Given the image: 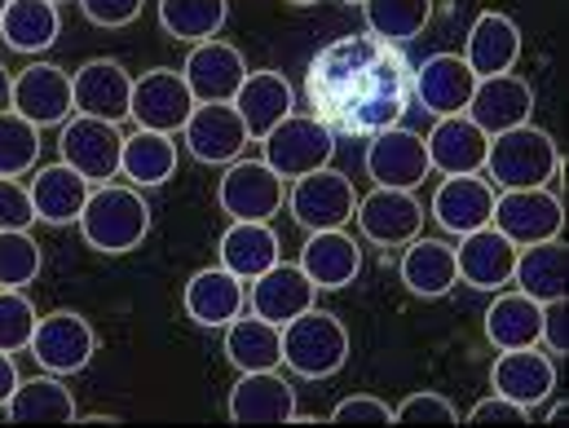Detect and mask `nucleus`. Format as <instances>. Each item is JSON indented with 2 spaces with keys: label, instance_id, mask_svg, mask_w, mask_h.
I'll return each mask as SVG.
<instances>
[{
  "label": "nucleus",
  "instance_id": "f257e3e1",
  "mask_svg": "<svg viewBox=\"0 0 569 428\" xmlns=\"http://www.w3.org/2000/svg\"><path fill=\"white\" fill-rule=\"evenodd\" d=\"M80 235L93 252L102 257H124L133 248H142L146 235H150V203L138 186H120V181H107V186H93L84 212H80Z\"/></svg>",
  "mask_w": 569,
  "mask_h": 428
},
{
  "label": "nucleus",
  "instance_id": "f03ea898",
  "mask_svg": "<svg viewBox=\"0 0 569 428\" xmlns=\"http://www.w3.org/2000/svg\"><path fill=\"white\" fill-rule=\"evenodd\" d=\"M561 172V150L552 142V133L535 129V125H517L508 133H495L486 150V168L481 177L495 190H530V186H548Z\"/></svg>",
  "mask_w": 569,
  "mask_h": 428
},
{
  "label": "nucleus",
  "instance_id": "7ed1b4c3",
  "mask_svg": "<svg viewBox=\"0 0 569 428\" xmlns=\"http://www.w3.org/2000/svg\"><path fill=\"white\" fill-rule=\"evenodd\" d=\"M349 362V331L331 309H305L283 322V367L300 380H331Z\"/></svg>",
  "mask_w": 569,
  "mask_h": 428
},
{
  "label": "nucleus",
  "instance_id": "20e7f679",
  "mask_svg": "<svg viewBox=\"0 0 569 428\" xmlns=\"http://www.w3.org/2000/svg\"><path fill=\"white\" fill-rule=\"evenodd\" d=\"M336 155V133L327 120L318 116H300L291 111L287 120H279L266 138H261V159L283 177V181H296L305 172H318L327 168Z\"/></svg>",
  "mask_w": 569,
  "mask_h": 428
},
{
  "label": "nucleus",
  "instance_id": "39448f33",
  "mask_svg": "<svg viewBox=\"0 0 569 428\" xmlns=\"http://www.w3.org/2000/svg\"><path fill=\"white\" fill-rule=\"evenodd\" d=\"M287 212H291V221H296L305 235H313V230H340V226H349L353 212H358V190H353V181H349L340 168L327 163V168L305 172V177L291 181V190H287Z\"/></svg>",
  "mask_w": 569,
  "mask_h": 428
},
{
  "label": "nucleus",
  "instance_id": "423d86ee",
  "mask_svg": "<svg viewBox=\"0 0 569 428\" xmlns=\"http://www.w3.org/2000/svg\"><path fill=\"white\" fill-rule=\"evenodd\" d=\"M27 349H31L36 367L49 371V376H80L98 354V331L84 313L53 309V313L36 318V331H31Z\"/></svg>",
  "mask_w": 569,
  "mask_h": 428
},
{
  "label": "nucleus",
  "instance_id": "0eeeda50",
  "mask_svg": "<svg viewBox=\"0 0 569 428\" xmlns=\"http://www.w3.org/2000/svg\"><path fill=\"white\" fill-rule=\"evenodd\" d=\"M287 181L266 159H234L217 181V203L230 221H274L283 212Z\"/></svg>",
  "mask_w": 569,
  "mask_h": 428
},
{
  "label": "nucleus",
  "instance_id": "6e6552de",
  "mask_svg": "<svg viewBox=\"0 0 569 428\" xmlns=\"http://www.w3.org/2000/svg\"><path fill=\"white\" fill-rule=\"evenodd\" d=\"M58 155L62 163H71L80 177H89L93 186H107L120 177V155H124V133L111 120L98 116H67L58 125Z\"/></svg>",
  "mask_w": 569,
  "mask_h": 428
},
{
  "label": "nucleus",
  "instance_id": "1a4fd4ad",
  "mask_svg": "<svg viewBox=\"0 0 569 428\" xmlns=\"http://www.w3.org/2000/svg\"><path fill=\"white\" fill-rule=\"evenodd\" d=\"M490 226L499 235H508L517 248H530V243H543V239H561V230H566V203L548 186L499 190L495 195Z\"/></svg>",
  "mask_w": 569,
  "mask_h": 428
},
{
  "label": "nucleus",
  "instance_id": "9d476101",
  "mask_svg": "<svg viewBox=\"0 0 569 428\" xmlns=\"http://www.w3.org/2000/svg\"><path fill=\"white\" fill-rule=\"evenodd\" d=\"M194 93L186 84L181 71L172 67H150L142 76H133V107L129 120H138V129H154V133H181L190 111H194Z\"/></svg>",
  "mask_w": 569,
  "mask_h": 428
},
{
  "label": "nucleus",
  "instance_id": "9b49d317",
  "mask_svg": "<svg viewBox=\"0 0 569 428\" xmlns=\"http://www.w3.org/2000/svg\"><path fill=\"white\" fill-rule=\"evenodd\" d=\"M353 221H358V230H362L367 243L407 248L416 235H425V203L416 199V190L376 186L371 195H358Z\"/></svg>",
  "mask_w": 569,
  "mask_h": 428
},
{
  "label": "nucleus",
  "instance_id": "f8f14e48",
  "mask_svg": "<svg viewBox=\"0 0 569 428\" xmlns=\"http://www.w3.org/2000/svg\"><path fill=\"white\" fill-rule=\"evenodd\" d=\"M362 163H367V177L376 186H389V190H420L425 177L432 172L425 138L411 129H398V125L371 133Z\"/></svg>",
  "mask_w": 569,
  "mask_h": 428
},
{
  "label": "nucleus",
  "instance_id": "ddd939ff",
  "mask_svg": "<svg viewBox=\"0 0 569 428\" xmlns=\"http://www.w3.org/2000/svg\"><path fill=\"white\" fill-rule=\"evenodd\" d=\"M181 142L199 163L221 168V163H234L252 138H248V125L239 120L234 102H199L181 129Z\"/></svg>",
  "mask_w": 569,
  "mask_h": 428
},
{
  "label": "nucleus",
  "instance_id": "4468645a",
  "mask_svg": "<svg viewBox=\"0 0 569 428\" xmlns=\"http://www.w3.org/2000/svg\"><path fill=\"white\" fill-rule=\"evenodd\" d=\"M463 116H468L486 138L508 133V129H517V125H530V120H535V89H530V80H521L517 71L481 76Z\"/></svg>",
  "mask_w": 569,
  "mask_h": 428
},
{
  "label": "nucleus",
  "instance_id": "2eb2a0df",
  "mask_svg": "<svg viewBox=\"0 0 569 428\" xmlns=\"http://www.w3.org/2000/svg\"><path fill=\"white\" fill-rule=\"evenodd\" d=\"M226 411H230L234 425H291V420H300L296 389H291V380L279 367L239 371V385L230 389Z\"/></svg>",
  "mask_w": 569,
  "mask_h": 428
},
{
  "label": "nucleus",
  "instance_id": "dca6fc26",
  "mask_svg": "<svg viewBox=\"0 0 569 428\" xmlns=\"http://www.w3.org/2000/svg\"><path fill=\"white\" fill-rule=\"evenodd\" d=\"M71 102L76 116H98V120H129L133 107V76L116 58H89L84 67L71 71Z\"/></svg>",
  "mask_w": 569,
  "mask_h": 428
},
{
  "label": "nucleus",
  "instance_id": "f3484780",
  "mask_svg": "<svg viewBox=\"0 0 569 428\" xmlns=\"http://www.w3.org/2000/svg\"><path fill=\"white\" fill-rule=\"evenodd\" d=\"M490 389L503 394L508 402L535 411L557 394V362H552V354H539V345L499 349V358L490 367Z\"/></svg>",
  "mask_w": 569,
  "mask_h": 428
},
{
  "label": "nucleus",
  "instance_id": "a211bd4d",
  "mask_svg": "<svg viewBox=\"0 0 569 428\" xmlns=\"http://www.w3.org/2000/svg\"><path fill=\"white\" fill-rule=\"evenodd\" d=\"M181 76H186L194 102H234L239 84L248 80V58L230 40L212 36V40L190 44V58H186Z\"/></svg>",
  "mask_w": 569,
  "mask_h": 428
},
{
  "label": "nucleus",
  "instance_id": "6ab92c4d",
  "mask_svg": "<svg viewBox=\"0 0 569 428\" xmlns=\"http://www.w3.org/2000/svg\"><path fill=\"white\" fill-rule=\"evenodd\" d=\"M13 111L27 116L36 129H53L62 125L76 102H71V76L58 62H40L31 58L18 76H13Z\"/></svg>",
  "mask_w": 569,
  "mask_h": 428
},
{
  "label": "nucleus",
  "instance_id": "aec40b11",
  "mask_svg": "<svg viewBox=\"0 0 569 428\" xmlns=\"http://www.w3.org/2000/svg\"><path fill=\"white\" fill-rule=\"evenodd\" d=\"M181 305H186V318L194 327L226 331L248 309V283L239 275H230L226 266H203L190 275V283L181 291Z\"/></svg>",
  "mask_w": 569,
  "mask_h": 428
},
{
  "label": "nucleus",
  "instance_id": "412c9836",
  "mask_svg": "<svg viewBox=\"0 0 569 428\" xmlns=\"http://www.w3.org/2000/svg\"><path fill=\"white\" fill-rule=\"evenodd\" d=\"M455 266H459V283H468L472 291H503L512 283V266H517V243L508 235H499L495 226L468 230L459 235L455 248Z\"/></svg>",
  "mask_w": 569,
  "mask_h": 428
},
{
  "label": "nucleus",
  "instance_id": "4be33fe9",
  "mask_svg": "<svg viewBox=\"0 0 569 428\" xmlns=\"http://www.w3.org/2000/svg\"><path fill=\"white\" fill-rule=\"evenodd\" d=\"M432 221L446 230V235H468V230H481L490 226V212H495V186L481 177V172H459V177H446L437 190H432V203H428Z\"/></svg>",
  "mask_w": 569,
  "mask_h": 428
},
{
  "label": "nucleus",
  "instance_id": "5701e85b",
  "mask_svg": "<svg viewBox=\"0 0 569 428\" xmlns=\"http://www.w3.org/2000/svg\"><path fill=\"white\" fill-rule=\"evenodd\" d=\"M309 283L318 291H340V287L358 283L362 275V243L340 226V230H313L300 248V261H296Z\"/></svg>",
  "mask_w": 569,
  "mask_h": 428
},
{
  "label": "nucleus",
  "instance_id": "b1692460",
  "mask_svg": "<svg viewBox=\"0 0 569 428\" xmlns=\"http://www.w3.org/2000/svg\"><path fill=\"white\" fill-rule=\"evenodd\" d=\"M477 89V71L463 62V53H432L416 67V98L428 116H463Z\"/></svg>",
  "mask_w": 569,
  "mask_h": 428
},
{
  "label": "nucleus",
  "instance_id": "393cba45",
  "mask_svg": "<svg viewBox=\"0 0 569 428\" xmlns=\"http://www.w3.org/2000/svg\"><path fill=\"white\" fill-rule=\"evenodd\" d=\"M313 300H318V287L309 283V275L296 261H274L266 275H257L248 283V309L270 318L274 327H283L296 313L313 309Z\"/></svg>",
  "mask_w": 569,
  "mask_h": 428
},
{
  "label": "nucleus",
  "instance_id": "a878e982",
  "mask_svg": "<svg viewBox=\"0 0 569 428\" xmlns=\"http://www.w3.org/2000/svg\"><path fill=\"white\" fill-rule=\"evenodd\" d=\"M27 195H31V208H36V221L44 226H71L80 221L89 195H93V181L80 177L71 163H49V168H36V177L27 181Z\"/></svg>",
  "mask_w": 569,
  "mask_h": 428
},
{
  "label": "nucleus",
  "instance_id": "bb28decb",
  "mask_svg": "<svg viewBox=\"0 0 569 428\" xmlns=\"http://www.w3.org/2000/svg\"><path fill=\"white\" fill-rule=\"evenodd\" d=\"M517 58H521V27H517L508 13H499V9H481L477 22H472V31H468L463 62H468V67L477 71V80H481V76H503V71H512Z\"/></svg>",
  "mask_w": 569,
  "mask_h": 428
},
{
  "label": "nucleus",
  "instance_id": "cd10ccee",
  "mask_svg": "<svg viewBox=\"0 0 569 428\" xmlns=\"http://www.w3.org/2000/svg\"><path fill=\"white\" fill-rule=\"evenodd\" d=\"M234 111L248 125V138L261 142L279 120L296 111V89L287 84L283 71H248V80L234 93Z\"/></svg>",
  "mask_w": 569,
  "mask_h": 428
},
{
  "label": "nucleus",
  "instance_id": "c85d7f7f",
  "mask_svg": "<svg viewBox=\"0 0 569 428\" xmlns=\"http://www.w3.org/2000/svg\"><path fill=\"white\" fill-rule=\"evenodd\" d=\"M428 146V163L446 177H459V172H481L486 168V150L490 138L468 120V116H441L432 125V133L425 138Z\"/></svg>",
  "mask_w": 569,
  "mask_h": 428
},
{
  "label": "nucleus",
  "instance_id": "c756f323",
  "mask_svg": "<svg viewBox=\"0 0 569 428\" xmlns=\"http://www.w3.org/2000/svg\"><path fill=\"white\" fill-rule=\"evenodd\" d=\"M217 266H226L230 275H239L243 283H252L257 275H266L274 261H283L279 252V235L270 221H230L217 248Z\"/></svg>",
  "mask_w": 569,
  "mask_h": 428
},
{
  "label": "nucleus",
  "instance_id": "7c9ffc66",
  "mask_svg": "<svg viewBox=\"0 0 569 428\" xmlns=\"http://www.w3.org/2000/svg\"><path fill=\"white\" fill-rule=\"evenodd\" d=\"M58 36H62V18L53 0H9L0 13V40L13 53L40 58L58 44Z\"/></svg>",
  "mask_w": 569,
  "mask_h": 428
},
{
  "label": "nucleus",
  "instance_id": "2f4dec72",
  "mask_svg": "<svg viewBox=\"0 0 569 428\" xmlns=\"http://www.w3.org/2000/svg\"><path fill=\"white\" fill-rule=\"evenodd\" d=\"M402 283L420 300H441L446 291L459 283V266H455V248L446 239H428L416 235L402 252Z\"/></svg>",
  "mask_w": 569,
  "mask_h": 428
},
{
  "label": "nucleus",
  "instance_id": "473e14b6",
  "mask_svg": "<svg viewBox=\"0 0 569 428\" xmlns=\"http://www.w3.org/2000/svg\"><path fill=\"white\" fill-rule=\"evenodd\" d=\"M226 358H230L234 371H270V367H283V327H274L270 318L243 309L226 327Z\"/></svg>",
  "mask_w": 569,
  "mask_h": 428
},
{
  "label": "nucleus",
  "instance_id": "72a5a7b5",
  "mask_svg": "<svg viewBox=\"0 0 569 428\" xmlns=\"http://www.w3.org/2000/svg\"><path fill=\"white\" fill-rule=\"evenodd\" d=\"M4 420L9 425H71L76 420V398L62 385V376H31L18 380L13 398L4 402Z\"/></svg>",
  "mask_w": 569,
  "mask_h": 428
},
{
  "label": "nucleus",
  "instance_id": "f704fd0d",
  "mask_svg": "<svg viewBox=\"0 0 569 428\" xmlns=\"http://www.w3.org/2000/svg\"><path fill=\"white\" fill-rule=\"evenodd\" d=\"M539 327H543V305L526 291H495L490 309H486V340L495 349H526L539 345Z\"/></svg>",
  "mask_w": 569,
  "mask_h": 428
},
{
  "label": "nucleus",
  "instance_id": "c9c22d12",
  "mask_svg": "<svg viewBox=\"0 0 569 428\" xmlns=\"http://www.w3.org/2000/svg\"><path fill=\"white\" fill-rule=\"evenodd\" d=\"M512 283L517 291L543 300H561L569 283V252L561 239H543L530 248H517V266H512Z\"/></svg>",
  "mask_w": 569,
  "mask_h": 428
},
{
  "label": "nucleus",
  "instance_id": "e433bc0d",
  "mask_svg": "<svg viewBox=\"0 0 569 428\" xmlns=\"http://www.w3.org/2000/svg\"><path fill=\"white\" fill-rule=\"evenodd\" d=\"M172 172H177V138H172V133L138 129L133 138H124L120 177H129V186L154 190V186H163Z\"/></svg>",
  "mask_w": 569,
  "mask_h": 428
},
{
  "label": "nucleus",
  "instance_id": "4c0bfd02",
  "mask_svg": "<svg viewBox=\"0 0 569 428\" xmlns=\"http://www.w3.org/2000/svg\"><path fill=\"white\" fill-rule=\"evenodd\" d=\"M226 18H230V0H159V27L181 44L221 36Z\"/></svg>",
  "mask_w": 569,
  "mask_h": 428
},
{
  "label": "nucleus",
  "instance_id": "58836bf2",
  "mask_svg": "<svg viewBox=\"0 0 569 428\" xmlns=\"http://www.w3.org/2000/svg\"><path fill=\"white\" fill-rule=\"evenodd\" d=\"M367 31L385 44H407L432 22V0H362Z\"/></svg>",
  "mask_w": 569,
  "mask_h": 428
},
{
  "label": "nucleus",
  "instance_id": "ea45409f",
  "mask_svg": "<svg viewBox=\"0 0 569 428\" xmlns=\"http://www.w3.org/2000/svg\"><path fill=\"white\" fill-rule=\"evenodd\" d=\"M40 129L13 107L0 111V177H27L40 163Z\"/></svg>",
  "mask_w": 569,
  "mask_h": 428
},
{
  "label": "nucleus",
  "instance_id": "a19ab883",
  "mask_svg": "<svg viewBox=\"0 0 569 428\" xmlns=\"http://www.w3.org/2000/svg\"><path fill=\"white\" fill-rule=\"evenodd\" d=\"M44 270V252L31 230H0V287H31Z\"/></svg>",
  "mask_w": 569,
  "mask_h": 428
},
{
  "label": "nucleus",
  "instance_id": "79ce46f5",
  "mask_svg": "<svg viewBox=\"0 0 569 428\" xmlns=\"http://www.w3.org/2000/svg\"><path fill=\"white\" fill-rule=\"evenodd\" d=\"M36 318L40 313H36L27 287H0V349L4 354H22L31 345Z\"/></svg>",
  "mask_w": 569,
  "mask_h": 428
},
{
  "label": "nucleus",
  "instance_id": "37998d69",
  "mask_svg": "<svg viewBox=\"0 0 569 428\" xmlns=\"http://www.w3.org/2000/svg\"><path fill=\"white\" fill-rule=\"evenodd\" d=\"M393 425H459V411L450 398L425 389V394H411L393 407Z\"/></svg>",
  "mask_w": 569,
  "mask_h": 428
},
{
  "label": "nucleus",
  "instance_id": "c03bdc74",
  "mask_svg": "<svg viewBox=\"0 0 569 428\" xmlns=\"http://www.w3.org/2000/svg\"><path fill=\"white\" fill-rule=\"evenodd\" d=\"M331 425H393V407L371 394H353L331 407Z\"/></svg>",
  "mask_w": 569,
  "mask_h": 428
},
{
  "label": "nucleus",
  "instance_id": "a18cd8bd",
  "mask_svg": "<svg viewBox=\"0 0 569 428\" xmlns=\"http://www.w3.org/2000/svg\"><path fill=\"white\" fill-rule=\"evenodd\" d=\"M36 221L31 195L18 177H0V230H27Z\"/></svg>",
  "mask_w": 569,
  "mask_h": 428
},
{
  "label": "nucleus",
  "instance_id": "49530a36",
  "mask_svg": "<svg viewBox=\"0 0 569 428\" xmlns=\"http://www.w3.org/2000/svg\"><path fill=\"white\" fill-rule=\"evenodd\" d=\"M142 4L146 0H80V13H84L93 27L116 31V27L138 22V18H142Z\"/></svg>",
  "mask_w": 569,
  "mask_h": 428
},
{
  "label": "nucleus",
  "instance_id": "de8ad7c7",
  "mask_svg": "<svg viewBox=\"0 0 569 428\" xmlns=\"http://www.w3.org/2000/svg\"><path fill=\"white\" fill-rule=\"evenodd\" d=\"M539 345H548V354H569V300H543V327H539Z\"/></svg>",
  "mask_w": 569,
  "mask_h": 428
},
{
  "label": "nucleus",
  "instance_id": "09e8293b",
  "mask_svg": "<svg viewBox=\"0 0 569 428\" xmlns=\"http://www.w3.org/2000/svg\"><path fill=\"white\" fill-rule=\"evenodd\" d=\"M526 420H530V411L517 407V402H508L503 394H490V398H481L468 411V425H526Z\"/></svg>",
  "mask_w": 569,
  "mask_h": 428
},
{
  "label": "nucleus",
  "instance_id": "8fccbe9b",
  "mask_svg": "<svg viewBox=\"0 0 569 428\" xmlns=\"http://www.w3.org/2000/svg\"><path fill=\"white\" fill-rule=\"evenodd\" d=\"M13 389H18V362H13V354L0 349V411H4V402L13 398Z\"/></svg>",
  "mask_w": 569,
  "mask_h": 428
},
{
  "label": "nucleus",
  "instance_id": "3c124183",
  "mask_svg": "<svg viewBox=\"0 0 569 428\" xmlns=\"http://www.w3.org/2000/svg\"><path fill=\"white\" fill-rule=\"evenodd\" d=\"M13 107V71L0 62V111H9Z\"/></svg>",
  "mask_w": 569,
  "mask_h": 428
},
{
  "label": "nucleus",
  "instance_id": "603ef678",
  "mask_svg": "<svg viewBox=\"0 0 569 428\" xmlns=\"http://www.w3.org/2000/svg\"><path fill=\"white\" fill-rule=\"evenodd\" d=\"M569 411L566 407H552V411H548V425H561V420H566Z\"/></svg>",
  "mask_w": 569,
  "mask_h": 428
},
{
  "label": "nucleus",
  "instance_id": "864d4df0",
  "mask_svg": "<svg viewBox=\"0 0 569 428\" xmlns=\"http://www.w3.org/2000/svg\"><path fill=\"white\" fill-rule=\"evenodd\" d=\"M287 4H318V0H287Z\"/></svg>",
  "mask_w": 569,
  "mask_h": 428
},
{
  "label": "nucleus",
  "instance_id": "5fc2aeb1",
  "mask_svg": "<svg viewBox=\"0 0 569 428\" xmlns=\"http://www.w3.org/2000/svg\"><path fill=\"white\" fill-rule=\"evenodd\" d=\"M345 4H362V0H345Z\"/></svg>",
  "mask_w": 569,
  "mask_h": 428
},
{
  "label": "nucleus",
  "instance_id": "6e6d98bb",
  "mask_svg": "<svg viewBox=\"0 0 569 428\" xmlns=\"http://www.w3.org/2000/svg\"><path fill=\"white\" fill-rule=\"evenodd\" d=\"M4 4H9V0H0V13H4Z\"/></svg>",
  "mask_w": 569,
  "mask_h": 428
},
{
  "label": "nucleus",
  "instance_id": "4d7b16f0",
  "mask_svg": "<svg viewBox=\"0 0 569 428\" xmlns=\"http://www.w3.org/2000/svg\"><path fill=\"white\" fill-rule=\"evenodd\" d=\"M53 4H67V0H53Z\"/></svg>",
  "mask_w": 569,
  "mask_h": 428
}]
</instances>
